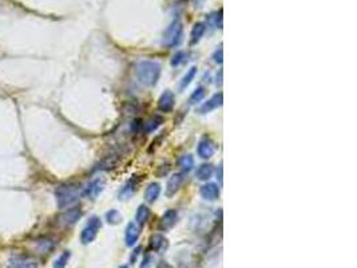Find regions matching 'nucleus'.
<instances>
[{
    "label": "nucleus",
    "instance_id": "30",
    "mask_svg": "<svg viewBox=\"0 0 357 268\" xmlns=\"http://www.w3.org/2000/svg\"><path fill=\"white\" fill-rule=\"evenodd\" d=\"M157 268H173V266H170V264L167 263V262H159L157 266Z\"/></svg>",
    "mask_w": 357,
    "mask_h": 268
},
{
    "label": "nucleus",
    "instance_id": "16",
    "mask_svg": "<svg viewBox=\"0 0 357 268\" xmlns=\"http://www.w3.org/2000/svg\"><path fill=\"white\" fill-rule=\"evenodd\" d=\"M150 247L154 251H162L163 248L167 247V240L165 239V236H162L161 233H155L150 239Z\"/></svg>",
    "mask_w": 357,
    "mask_h": 268
},
{
    "label": "nucleus",
    "instance_id": "2",
    "mask_svg": "<svg viewBox=\"0 0 357 268\" xmlns=\"http://www.w3.org/2000/svg\"><path fill=\"white\" fill-rule=\"evenodd\" d=\"M55 197L58 207L61 209L69 208L74 205L79 199L78 186L74 184H63L59 185L55 189Z\"/></svg>",
    "mask_w": 357,
    "mask_h": 268
},
{
    "label": "nucleus",
    "instance_id": "24",
    "mask_svg": "<svg viewBox=\"0 0 357 268\" xmlns=\"http://www.w3.org/2000/svg\"><path fill=\"white\" fill-rule=\"evenodd\" d=\"M205 95H206V90H205V88H198L195 91H193V94L190 95V99H189V102L190 103H198V102H201L202 99L205 98Z\"/></svg>",
    "mask_w": 357,
    "mask_h": 268
},
{
    "label": "nucleus",
    "instance_id": "11",
    "mask_svg": "<svg viewBox=\"0 0 357 268\" xmlns=\"http://www.w3.org/2000/svg\"><path fill=\"white\" fill-rule=\"evenodd\" d=\"M140 235H141L140 226L137 225V224H134V223H129V225H127L125 232L126 245H129V247L135 245V243H137L138 239H140Z\"/></svg>",
    "mask_w": 357,
    "mask_h": 268
},
{
    "label": "nucleus",
    "instance_id": "12",
    "mask_svg": "<svg viewBox=\"0 0 357 268\" xmlns=\"http://www.w3.org/2000/svg\"><path fill=\"white\" fill-rule=\"evenodd\" d=\"M198 154L202 158H210L215 153V145L210 138L201 139L198 143Z\"/></svg>",
    "mask_w": 357,
    "mask_h": 268
},
{
    "label": "nucleus",
    "instance_id": "7",
    "mask_svg": "<svg viewBox=\"0 0 357 268\" xmlns=\"http://www.w3.org/2000/svg\"><path fill=\"white\" fill-rule=\"evenodd\" d=\"M178 220V212L176 209H169L163 213V216L159 220V229L161 231H170L173 226L176 225Z\"/></svg>",
    "mask_w": 357,
    "mask_h": 268
},
{
    "label": "nucleus",
    "instance_id": "22",
    "mask_svg": "<svg viewBox=\"0 0 357 268\" xmlns=\"http://www.w3.org/2000/svg\"><path fill=\"white\" fill-rule=\"evenodd\" d=\"M70 256H71L70 251H65V252H63L55 262H54L52 268H66V266L69 263V260H70Z\"/></svg>",
    "mask_w": 357,
    "mask_h": 268
},
{
    "label": "nucleus",
    "instance_id": "14",
    "mask_svg": "<svg viewBox=\"0 0 357 268\" xmlns=\"http://www.w3.org/2000/svg\"><path fill=\"white\" fill-rule=\"evenodd\" d=\"M11 268H37V262L28 256H16L11 262Z\"/></svg>",
    "mask_w": 357,
    "mask_h": 268
},
{
    "label": "nucleus",
    "instance_id": "5",
    "mask_svg": "<svg viewBox=\"0 0 357 268\" xmlns=\"http://www.w3.org/2000/svg\"><path fill=\"white\" fill-rule=\"evenodd\" d=\"M82 216V211L80 208L78 207H74V208H70V209H66L65 212L62 213L61 216H59V223H61L62 225L65 226H70V225H74L75 223L78 222L79 219Z\"/></svg>",
    "mask_w": 357,
    "mask_h": 268
},
{
    "label": "nucleus",
    "instance_id": "23",
    "mask_svg": "<svg viewBox=\"0 0 357 268\" xmlns=\"http://www.w3.org/2000/svg\"><path fill=\"white\" fill-rule=\"evenodd\" d=\"M106 219L108 224H111V225H116V224H119L122 222V215L116 209H111V211H108L106 213Z\"/></svg>",
    "mask_w": 357,
    "mask_h": 268
},
{
    "label": "nucleus",
    "instance_id": "25",
    "mask_svg": "<svg viewBox=\"0 0 357 268\" xmlns=\"http://www.w3.org/2000/svg\"><path fill=\"white\" fill-rule=\"evenodd\" d=\"M195 74H197V67H191L187 73H186V75L183 77V79H182V82H181V89H185L187 88L189 85L191 84V81L194 79Z\"/></svg>",
    "mask_w": 357,
    "mask_h": 268
},
{
    "label": "nucleus",
    "instance_id": "20",
    "mask_svg": "<svg viewBox=\"0 0 357 268\" xmlns=\"http://www.w3.org/2000/svg\"><path fill=\"white\" fill-rule=\"evenodd\" d=\"M213 176V167L210 164H202L197 171V179L201 181L209 180Z\"/></svg>",
    "mask_w": 357,
    "mask_h": 268
},
{
    "label": "nucleus",
    "instance_id": "29",
    "mask_svg": "<svg viewBox=\"0 0 357 268\" xmlns=\"http://www.w3.org/2000/svg\"><path fill=\"white\" fill-rule=\"evenodd\" d=\"M141 252V248L138 247V248H135L134 251V255H131V258H130V262L131 263H135V260H137V258H138V255H140Z\"/></svg>",
    "mask_w": 357,
    "mask_h": 268
},
{
    "label": "nucleus",
    "instance_id": "3",
    "mask_svg": "<svg viewBox=\"0 0 357 268\" xmlns=\"http://www.w3.org/2000/svg\"><path fill=\"white\" fill-rule=\"evenodd\" d=\"M183 27L179 19H176L163 34V45L167 47H174L181 42Z\"/></svg>",
    "mask_w": 357,
    "mask_h": 268
},
{
    "label": "nucleus",
    "instance_id": "28",
    "mask_svg": "<svg viewBox=\"0 0 357 268\" xmlns=\"http://www.w3.org/2000/svg\"><path fill=\"white\" fill-rule=\"evenodd\" d=\"M214 60L217 62V63H221L222 62V48L219 47V50L215 51V54H214Z\"/></svg>",
    "mask_w": 357,
    "mask_h": 268
},
{
    "label": "nucleus",
    "instance_id": "19",
    "mask_svg": "<svg viewBox=\"0 0 357 268\" xmlns=\"http://www.w3.org/2000/svg\"><path fill=\"white\" fill-rule=\"evenodd\" d=\"M150 218V209L146 205H140V208L137 209V215H135V220L138 223V225H144Z\"/></svg>",
    "mask_w": 357,
    "mask_h": 268
},
{
    "label": "nucleus",
    "instance_id": "18",
    "mask_svg": "<svg viewBox=\"0 0 357 268\" xmlns=\"http://www.w3.org/2000/svg\"><path fill=\"white\" fill-rule=\"evenodd\" d=\"M163 122L162 120V117H159V116H154L151 117L150 120H147L146 122L143 124V130H144V133H153L154 130H157L159 126H161V124Z\"/></svg>",
    "mask_w": 357,
    "mask_h": 268
},
{
    "label": "nucleus",
    "instance_id": "27",
    "mask_svg": "<svg viewBox=\"0 0 357 268\" xmlns=\"http://www.w3.org/2000/svg\"><path fill=\"white\" fill-rule=\"evenodd\" d=\"M135 185H137V184H135V180L129 181V182L126 184L125 188L122 189L121 197H122V196H123V197H129V196H130V194L135 190Z\"/></svg>",
    "mask_w": 357,
    "mask_h": 268
},
{
    "label": "nucleus",
    "instance_id": "9",
    "mask_svg": "<svg viewBox=\"0 0 357 268\" xmlns=\"http://www.w3.org/2000/svg\"><path fill=\"white\" fill-rule=\"evenodd\" d=\"M174 102H176V99H174V94L167 90V91L163 92L162 95L159 97V99H158V109L161 111H163V113H169V111L173 110Z\"/></svg>",
    "mask_w": 357,
    "mask_h": 268
},
{
    "label": "nucleus",
    "instance_id": "15",
    "mask_svg": "<svg viewBox=\"0 0 357 268\" xmlns=\"http://www.w3.org/2000/svg\"><path fill=\"white\" fill-rule=\"evenodd\" d=\"M159 194H161V185L157 184V182H151L146 189L144 199L147 203H154L159 197Z\"/></svg>",
    "mask_w": 357,
    "mask_h": 268
},
{
    "label": "nucleus",
    "instance_id": "4",
    "mask_svg": "<svg viewBox=\"0 0 357 268\" xmlns=\"http://www.w3.org/2000/svg\"><path fill=\"white\" fill-rule=\"evenodd\" d=\"M102 226V223H101V219L97 218V216H93L90 219L86 224V226L83 228V231L80 233V240L83 244H90L95 240L97 237L98 232L101 229Z\"/></svg>",
    "mask_w": 357,
    "mask_h": 268
},
{
    "label": "nucleus",
    "instance_id": "21",
    "mask_svg": "<svg viewBox=\"0 0 357 268\" xmlns=\"http://www.w3.org/2000/svg\"><path fill=\"white\" fill-rule=\"evenodd\" d=\"M179 167H181L183 173H189L194 168V158H193V156H190V154L182 156L181 160H179Z\"/></svg>",
    "mask_w": 357,
    "mask_h": 268
},
{
    "label": "nucleus",
    "instance_id": "13",
    "mask_svg": "<svg viewBox=\"0 0 357 268\" xmlns=\"http://www.w3.org/2000/svg\"><path fill=\"white\" fill-rule=\"evenodd\" d=\"M222 101H223L222 92L215 94V95H213V97L210 98L209 101L205 102L204 105L200 107V113H202V114L210 113V111L214 110V109H217L218 106H221V105H222Z\"/></svg>",
    "mask_w": 357,
    "mask_h": 268
},
{
    "label": "nucleus",
    "instance_id": "32",
    "mask_svg": "<svg viewBox=\"0 0 357 268\" xmlns=\"http://www.w3.org/2000/svg\"><path fill=\"white\" fill-rule=\"evenodd\" d=\"M119 268H129V267H127V266H122V267H119Z\"/></svg>",
    "mask_w": 357,
    "mask_h": 268
},
{
    "label": "nucleus",
    "instance_id": "26",
    "mask_svg": "<svg viewBox=\"0 0 357 268\" xmlns=\"http://www.w3.org/2000/svg\"><path fill=\"white\" fill-rule=\"evenodd\" d=\"M186 60H187V54L183 52V51H179V52H177L176 55L173 56L172 66H181L185 63Z\"/></svg>",
    "mask_w": 357,
    "mask_h": 268
},
{
    "label": "nucleus",
    "instance_id": "17",
    "mask_svg": "<svg viewBox=\"0 0 357 268\" xmlns=\"http://www.w3.org/2000/svg\"><path fill=\"white\" fill-rule=\"evenodd\" d=\"M205 31H206V26L204 23H195L190 34V43L195 45L201 41V38L204 37Z\"/></svg>",
    "mask_w": 357,
    "mask_h": 268
},
{
    "label": "nucleus",
    "instance_id": "8",
    "mask_svg": "<svg viewBox=\"0 0 357 268\" xmlns=\"http://www.w3.org/2000/svg\"><path fill=\"white\" fill-rule=\"evenodd\" d=\"M183 175H185V173H176V175H173V176L169 179L166 185V196L172 197L173 194H176L177 192H178V189L181 188V185L183 184V180H185Z\"/></svg>",
    "mask_w": 357,
    "mask_h": 268
},
{
    "label": "nucleus",
    "instance_id": "31",
    "mask_svg": "<svg viewBox=\"0 0 357 268\" xmlns=\"http://www.w3.org/2000/svg\"><path fill=\"white\" fill-rule=\"evenodd\" d=\"M150 260H151V258H150V256H146V259L143 260V263H142L141 268H147L148 266H150Z\"/></svg>",
    "mask_w": 357,
    "mask_h": 268
},
{
    "label": "nucleus",
    "instance_id": "1",
    "mask_svg": "<svg viewBox=\"0 0 357 268\" xmlns=\"http://www.w3.org/2000/svg\"><path fill=\"white\" fill-rule=\"evenodd\" d=\"M137 78L144 86H155L161 77V66L153 60H141L135 66Z\"/></svg>",
    "mask_w": 357,
    "mask_h": 268
},
{
    "label": "nucleus",
    "instance_id": "6",
    "mask_svg": "<svg viewBox=\"0 0 357 268\" xmlns=\"http://www.w3.org/2000/svg\"><path fill=\"white\" fill-rule=\"evenodd\" d=\"M105 185H106V181L103 180V179H95L84 189V196L91 200L97 199L98 196L102 193V190L105 189Z\"/></svg>",
    "mask_w": 357,
    "mask_h": 268
},
{
    "label": "nucleus",
    "instance_id": "10",
    "mask_svg": "<svg viewBox=\"0 0 357 268\" xmlns=\"http://www.w3.org/2000/svg\"><path fill=\"white\" fill-rule=\"evenodd\" d=\"M201 196L202 199L208 200V201H214L219 197V188L217 184L213 182H208L201 186Z\"/></svg>",
    "mask_w": 357,
    "mask_h": 268
}]
</instances>
